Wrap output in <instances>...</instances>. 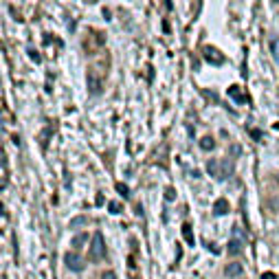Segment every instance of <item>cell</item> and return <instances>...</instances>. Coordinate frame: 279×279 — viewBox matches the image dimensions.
I'll use <instances>...</instances> for the list:
<instances>
[{"label": "cell", "instance_id": "4", "mask_svg": "<svg viewBox=\"0 0 279 279\" xmlns=\"http://www.w3.org/2000/svg\"><path fill=\"white\" fill-rule=\"evenodd\" d=\"M218 167H220V172H218L216 178H220V180H224V178H229L231 174H233V163H231V160H220Z\"/></svg>", "mask_w": 279, "mask_h": 279}, {"label": "cell", "instance_id": "9", "mask_svg": "<svg viewBox=\"0 0 279 279\" xmlns=\"http://www.w3.org/2000/svg\"><path fill=\"white\" fill-rule=\"evenodd\" d=\"M86 238H88V235H86V233H80V235H75V238H73V246H75V248H80L81 246V244H84L86 242Z\"/></svg>", "mask_w": 279, "mask_h": 279}, {"label": "cell", "instance_id": "15", "mask_svg": "<svg viewBox=\"0 0 279 279\" xmlns=\"http://www.w3.org/2000/svg\"><path fill=\"white\" fill-rule=\"evenodd\" d=\"M165 198H167V200H174V198H176V191H174V189H169L167 194H165Z\"/></svg>", "mask_w": 279, "mask_h": 279}, {"label": "cell", "instance_id": "13", "mask_svg": "<svg viewBox=\"0 0 279 279\" xmlns=\"http://www.w3.org/2000/svg\"><path fill=\"white\" fill-rule=\"evenodd\" d=\"M108 211L110 213H121V204L119 202H108Z\"/></svg>", "mask_w": 279, "mask_h": 279}, {"label": "cell", "instance_id": "10", "mask_svg": "<svg viewBox=\"0 0 279 279\" xmlns=\"http://www.w3.org/2000/svg\"><path fill=\"white\" fill-rule=\"evenodd\" d=\"M239 251H242V242L233 239V242L229 244V253H231V255H235V253H239Z\"/></svg>", "mask_w": 279, "mask_h": 279}, {"label": "cell", "instance_id": "5", "mask_svg": "<svg viewBox=\"0 0 279 279\" xmlns=\"http://www.w3.org/2000/svg\"><path fill=\"white\" fill-rule=\"evenodd\" d=\"M242 264H239V261H231L229 266H226L224 268V275L226 277H238V275H242Z\"/></svg>", "mask_w": 279, "mask_h": 279}, {"label": "cell", "instance_id": "7", "mask_svg": "<svg viewBox=\"0 0 279 279\" xmlns=\"http://www.w3.org/2000/svg\"><path fill=\"white\" fill-rule=\"evenodd\" d=\"M200 147H202V150H213V147H216V141H213L211 137H202V141H200Z\"/></svg>", "mask_w": 279, "mask_h": 279}, {"label": "cell", "instance_id": "6", "mask_svg": "<svg viewBox=\"0 0 279 279\" xmlns=\"http://www.w3.org/2000/svg\"><path fill=\"white\" fill-rule=\"evenodd\" d=\"M213 213H216V216H226V213H229V202H226L224 198L218 200V202L213 204Z\"/></svg>", "mask_w": 279, "mask_h": 279}, {"label": "cell", "instance_id": "11", "mask_svg": "<svg viewBox=\"0 0 279 279\" xmlns=\"http://www.w3.org/2000/svg\"><path fill=\"white\" fill-rule=\"evenodd\" d=\"M229 95H231V97H238V103H244V101H246V99L242 97V93H239L235 86H231V88H229Z\"/></svg>", "mask_w": 279, "mask_h": 279}, {"label": "cell", "instance_id": "3", "mask_svg": "<svg viewBox=\"0 0 279 279\" xmlns=\"http://www.w3.org/2000/svg\"><path fill=\"white\" fill-rule=\"evenodd\" d=\"M64 264L68 266L71 270H75V273H80V270H84V259H81L80 255H75V253H66L64 255Z\"/></svg>", "mask_w": 279, "mask_h": 279}, {"label": "cell", "instance_id": "2", "mask_svg": "<svg viewBox=\"0 0 279 279\" xmlns=\"http://www.w3.org/2000/svg\"><path fill=\"white\" fill-rule=\"evenodd\" d=\"M202 58L207 60V64H213V66L224 64V55H222L216 46H204V49H202Z\"/></svg>", "mask_w": 279, "mask_h": 279}, {"label": "cell", "instance_id": "14", "mask_svg": "<svg viewBox=\"0 0 279 279\" xmlns=\"http://www.w3.org/2000/svg\"><path fill=\"white\" fill-rule=\"evenodd\" d=\"M101 279H117V275L112 273V270H108V273H103V275H101Z\"/></svg>", "mask_w": 279, "mask_h": 279}, {"label": "cell", "instance_id": "17", "mask_svg": "<svg viewBox=\"0 0 279 279\" xmlns=\"http://www.w3.org/2000/svg\"><path fill=\"white\" fill-rule=\"evenodd\" d=\"M261 279H277V277H275L273 273H264V277H261Z\"/></svg>", "mask_w": 279, "mask_h": 279}, {"label": "cell", "instance_id": "16", "mask_svg": "<svg viewBox=\"0 0 279 279\" xmlns=\"http://www.w3.org/2000/svg\"><path fill=\"white\" fill-rule=\"evenodd\" d=\"M29 55H31V58H33V60H36V62H40V55H38V53H36V51H29Z\"/></svg>", "mask_w": 279, "mask_h": 279}, {"label": "cell", "instance_id": "1", "mask_svg": "<svg viewBox=\"0 0 279 279\" xmlns=\"http://www.w3.org/2000/svg\"><path fill=\"white\" fill-rule=\"evenodd\" d=\"M106 257V242H103V235L101 233H95L93 244H90V259L99 261Z\"/></svg>", "mask_w": 279, "mask_h": 279}, {"label": "cell", "instance_id": "8", "mask_svg": "<svg viewBox=\"0 0 279 279\" xmlns=\"http://www.w3.org/2000/svg\"><path fill=\"white\" fill-rule=\"evenodd\" d=\"M182 235H185L187 244H189V246H191V244H194V235H191V226H189V224H185V226H182Z\"/></svg>", "mask_w": 279, "mask_h": 279}, {"label": "cell", "instance_id": "12", "mask_svg": "<svg viewBox=\"0 0 279 279\" xmlns=\"http://www.w3.org/2000/svg\"><path fill=\"white\" fill-rule=\"evenodd\" d=\"M115 187H117V191H119V194H121V196H123V198H128V196H130L128 187H125V185H123V182H117V185H115Z\"/></svg>", "mask_w": 279, "mask_h": 279}]
</instances>
